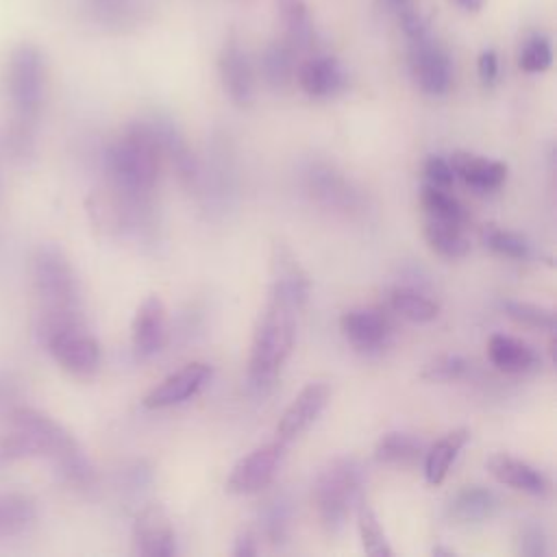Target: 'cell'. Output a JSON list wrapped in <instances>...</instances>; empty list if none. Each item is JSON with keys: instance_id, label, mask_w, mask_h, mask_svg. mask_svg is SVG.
Masks as SVG:
<instances>
[{"instance_id": "6da1fadb", "label": "cell", "mask_w": 557, "mask_h": 557, "mask_svg": "<svg viewBox=\"0 0 557 557\" xmlns=\"http://www.w3.org/2000/svg\"><path fill=\"white\" fill-rule=\"evenodd\" d=\"M44 457L72 487L85 490L94 483V466L74 435L48 413L35 407H13L9 431L0 440V468L22 459Z\"/></svg>"}, {"instance_id": "7a4b0ae2", "label": "cell", "mask_w": 557, "mask_h": 557, "mask_svg": "<svg viewBox=\"0 0 557 557\" xmlns=\"http://www.w3.org/2000/svg\"><path fill=\"white\" fill-rule=\"evenodd\" d=\"M46 83L48 70L41 48L30 41L13 46L2 72V87L11 109L2 144L7 154L17 163H26L35 154L37 126L46 102Z\"/></svg>"}, {"instance_id": "3957f363", "label": "cell", "mask_w": 557, "mask_h": 557, "mask_svg": "<svg viewBox=\"0 0 557 557\" xmlns=\"http://www.w3.org/2000/svg\"><path fill=\"white\" fill-rule=\"evenodd\" d=\"M33 287L39 300V342L65 326L85 324L78 276L57 244H44L33 257Z\"/></svg>"}, {"instance_id": "277c9868", "label": "cell", "mask_w": 557, "mask_h": 557, "mask_svg": "<svg viewBox=\"0 0 557 557\" xmlns=\"http://www.w3.org/2000/svg\"><path fill=\"white\" fill-rule=\"evenodd\" d=\"M161 150L148 120L131 122L107 148L104 168L113 189L137 207H148L159 178Z\"/></svg>"}, {"instance_id": "5b68a950", "label": "cell", "mask_w": 557, "mask_h": 557, "mask_svg": "<svg viewBox=\"0 0 557 557\" xmlns=\"http://www.w3.org/2000/svg\"><path fill=\"white\" fill-rule=\"evenodd\" d=\"M298 311L300 307L289 298L268 292V300L257 318L248 352V379L255 387L270 385L292 355Z\"/></svg>"}, {"instance_id": "8992f818", "label": "cell", "mask_w": 557, "mask_h": 557, "mask_svg": "<svg viewBox=\"0 0 557 557\" xmlns=\"http://www.w3.org/2000/svg\"><path fill=\"white\" fill-rule=\"evenodd\" d=\"M363 470L352 457H337L320 470L313 483V505L322 527L331 533L339 531L361 498Z\"/></svg>"}, {"instance_id": "52a82bcc", "label": "cell", "mask_w": 557, "mask_h": 557, "mask_svg": "<svg viewBox=\"0 0 557 557\" xmlns=\"http://www.w3.org/2000/svg\"><path fill=\"white\" fill-rule=\"evenodd\" d=\"M41 346L50 357L74 376H91L100 368V344L85 329V324L59 329L41 339Z\"/></svg>"}, {"instance_id": "ba28073f", "label": "cell", "mask_w": 557, "mask_h": 557, "mask_svg": "<svg viewBox=\"0 0 557 557\" xmlns=\"http://www.w3.org/2000/svg\"><path fill=\"white\" fill-rule=\"evenodd\" d=\"M409 70L418 89L429 96H444L450 89V54L431 33L409 39Z\"/></svg>"}, {"instance_id": "9c48e42d", "label": "cell", "mask_w": 557, "mask_h": 557, "mask_svg": "<svg viewBox=\"0 0 557 557\" xmlns=\"http://www.w3.org/2000/svg\"><path fill=\"white\" fill-rule=\"evenodd\" d=\"M285 448H287V444L274 440V442H268V444L250 450L246 457H242L233 466V470L226 479V492L244 496V494H257V492L265 490L281 468Z\"/></svg>"}, {"instance_id": "30bf717a", "label": "cell", "mask_w": 557, "mask_h": 557, "mask_svg": "<svg viewBox=\"0 0 557 557\" xmlns=\"http://www.w3.org/2000/svg\"><path fill=\"white\" fill-rule=\"evenodd\" d=\"M131 550L139 557H170L176 553V535L168 511L159 503L146 505L133 522Z\"/></svg>"}, {"instance_id": "8fae6325", "label": "cell", "mask_w": 557, "mask_h": 557, "mask_svg": "<svg viewBox=\"0 0 557 557\" xmlns=\"http://www.w3.org/2000/svg\"><path fill=\"white\" fill-rule=\"evenodd\" d=\"M329 398H331V389L326 383L322 381L307 383L278 418L276 440L283 444H289L296 437H300L320 418V413L329 405Z\"/></svg>"}, {"instance_id": "7c38bea8", "label": "cell", "mask_w": 557, "mask_h": 557, "mask_svg": "<svg viewBox=\"0 0 557 557\" xmlns=\"http://www.w3.org/2000/svg\"><path fill=\"white\" fill-rule=\"evenodd\" d=\"M211 379V366L205 361L185 363L181 370L168 374L161 383H157L141 400L146 409H165L181 405L196 396Z\"/></svg>"}, {"instance_id": "4fadbf2b", "label": "cell", "mask_w": 557, "mask_h": 557, "mask_svg": "<svg viewBox=\"0 0 557 557\" xmlns=\"http://www.w3.org/2000/svg\"><path fill=\"white\" fill-rule=\"evenodd\" d=\"M168 339V311L157 294L141 300L131 324V346L137 359L157 355Z\"/></svg>"}, {"instance_id": "5bb4252c", "label": "cell", "mask_w": 557, "mask_h": 557, "mask_svg": "<svg viewBox=\"0 0 557 557\" xmlns=\"http://www.w3.org/2000/svg\"><path fill=\"white\" fill-rule=\"evenodd\" d=\"M342 335L361 352H376L387 346L392 337V320L385 311L372 307L348 309L339 318Z\"/></svg>"}, {"instance_id": "9a60e30c", "label": "cell", "mask_w": 557, "mask_h": 557, "mask_svg": "<svg viewBox=\"0 0 557 557\" xmlns=\"http://www.w3.org/2000/svg\"><path fill=\"white\" fill-rule=\"evenodd\" d=\"M305 178H307L309 194L326 209L350 213L361 207L359 191L335 168L326 163H313L305 172Z\"/></svg>"}, {"instance_id": "2e32d148", "label": "cell", "mask_w": 557, "mask_h": 557, "mask_svg": "<svg viewBox=\"0 0 557 557\" xmlns=\"http://www.w3.org/2000/svg\"><path fill=\"white\" fill-rule=\"evenodd\" d=\"M148 124L157 137L161 157H165L172 163L181 183L187 187H196L200 181V165H198L194 152L189 150L185 137L176 128V124L163 115L148 117Z\"/></svg>"}, {"instance_id": "e0dca14e", "label": "cell", "mask_w": 557, "mask_h": 557, "mask_svg": "<svg viewBox=\"0 0 557 557\" xmlns=\"http://www.w3.org/2000/svg\"><path fill=\"white\" fill-rule=\"evenodd\" d=\"M218 70L226 96L237 107H248L255 100V72L252 65L235 39H228L218 57Z\"/></svg>"}, {"instance_id": "ac0fdd59", "label": "cell", "mask_w": 557, "mask_h": 557, "mask_svg": "<svg viewBox=\"0 0 557 557\" xmlns=\"http://www.w3.org/2000/svg\"><path fill=\"white\" fill-rule=\"evenodd\" d=\"M270 292L289 298L300 309L309 298V276L283 242H274L270 250Z\"/></svg>"}, {"instance_id": "d6986e66", "label": "cell", "mask_w": 557, "mask_h": 557, "mask_svg": "<svg viewBox=\"0 0 557 557\" xmlns=\"http://www.w3.org/2000/svg\"><path fill=\"white\" fill-rule=\"evenodd\" d=\"M296 78L300 89L311 98L335 96L346 83L342 63L329 54H313L302 61L296 70Z\"/></svg>"}, {"instance_id": "ffe728a7", "label": "cell", "mask_w": 557, "mask_h": 557, "mask_svg": "<svg viewBox=\"0 0 557 557\" xmlns=\"http://www.w3.org/2000/svg\"><path fill=\"white\" fill-rule=\"evenodd\" d=\"M485 466H487L490 474L503 485L527 492L531 496H544L548 492V479L544 476V472H540L535 466H531L518 457L496 453L487 459Z\"/></svg>"}, {"instance_id": "44dd1931", "label": "cell", "mask_w": 557, "mask_h": 557, "mask_svg": "<svg viewBox=\"0 0 557 557\" xmlns=\"http://www.w3.org/2000/svg\"><path fill=\"white\" fill-rule=\"evenodd\" d=\"M455 176H459L463 183H468L474 189H496L507 178V165L496 159H485L472 152H453L448 159Z\"/></svg>"}, {"instance_id": "7402d4cb", "label": "cell", "mask_w": 557, "mask_h": 557, "mask_svg": "<svg viewBox=\"0 0 557 557\" xmlns=\"http://www.w3.org/2000/svg\"><path fill=\"white\" fill-rule=\"evenodd\" d=\"M498 496L481 485L461 487L448 503V516L461 524H479L498 511Z\"/></svg>"}, {"instance_id": "603a6c76", "label": "cell", "mask_w": 557, "mask_h": 557, "mask_svg": "<svg viewBox=\"0 0 557 557\" xmlns=\"http://www.w3.org/2000/svg\"><path fill=\"white\" fill-rule=\"evenodd\" d=\"M487 357L492 366H496L505 374H522L537 366L535 350L527 342L505 333H494L490 337Z\"/></svg>"}, {"instance_id": "cb8c5ba5", "label": "cell", "mask_w": 557, "mask_h": 557, "mask_svg": "<svg viewBox=\"0 0 557 557\" xmlns=\"http://www.w3.org/2000/svg\"><path fill=\"white\" fill-rule=\"evenodd\" d=\"M281 26H283V39L296 50L305 52L313 44V22L309 15V7L305 0H274Z\"/></svg>"}, {"instance_id": "d4e9b609", "label": "cell", "mask_w": 557, "mask_h": 557, "mask_svg": "<svg viewBox=\"0 0 557 557\" xmlns=\"http://www.w3.org/2000/svg\"><path fill=\"white\" fill-rule=\"evenodd\" d=\"M470 431L468 429H453L444 437H440L426 453H424V476L431 485H440L461 448L468 444Z\"/></svg>"}, {"instance_id": "484cf974", "label": "cell", "mask_w": 557, "mask_h": 557, "mask_svg": "<svg viewBox=\"0 0 557 557\" xmlns=\"http://www.w3.org/2000/svg\"><path fill=\"white\" fill-rule=\"evenodd\" d=\"M296 50L285 41H270L261 57H259V67L263 74V81L272 87V89H285L294 74H296Z\"/></svg>"}, {"instance_id": "4316f807", "label": "cell", "mask_w": 557, "mask_h": 557, "mask_svg": "<svg viewBox=\"0 0 557 557\" xmlns=\"http://www.w3.org/2000/svg\"><path fill=\"white\" fill-rule=\"evenodd\" d=\"M424 239L440 257L461 259L470 252V239L463 233V224L426 218L424 222Z\"/></svg>"}, {"instance_id": "83f0119b", "label": "cell", "mask_w": 557, "mask_h": 557, "mask_svg": "<svg viewBox=\"0 0 557 557\" xmlns=\"http://www.w3.org/2000/svg\"><path fill=\"white\" fill-rule=\"evenodd\" d=\"M389 307L396 315L416 324L433 322L440 315V305L413 287H394L389 294Z\"/></svg>"}, {"instance_id": "f1b7e54d", "label": "cell", "mask_w": 557, "mask_h": 557, "mask_svg": "<svg viewBox=\"0 0 557 557\" xmlns=\"http://www.w3.org/2000/svg\"><path fill=\"white\" fill-rule=\"evenodd\" d=\"M37 518V505L26 494H0V537L26 531Z\"/></svg>"}, {"instance_id": "f546056e", "label": "cell", "mask_w": 557, "mask_h": 557, "mask_svg": "<svg viewBox=\"0 0 557 557\" xmlns=\"http://www.w3.org/2000/svg\"><path fill=\"white\" fill-rule=\"evenodd\" d=\"M422 455V442L409 433L392 431L379 437L374 444V459L379 463H394L405 466L418 461Z\"/></svg>"}, {"instance_id": "4dcf8cb0", "label": "cell", "mask_w": 557, "mask_h": 557, "mask_svg": "<svg viewBox=\"0 0 557 557\" xmlns=\"http://www.w3.org/2000/svg\"><path fill=\"white\" fill-rule=\"evenodd\" d=\"M357 531H359V540H361V546L366 550V555L370 557H392L394 550L379 524V518L374 513V509L363 500L359 498L357 503Z\"/></svg>"}, {"instance_id": "1f68e13d", "label": "cell", "mask_w": 557, "mask_h": 557, "mask_svg": "<svg viewBox=\"0 0 557 557\" xmlns=\"http://www.w3.org/2000/svg\"><path fill=\"white\" fill-rule=\"evenodd\" d=\"M420 205L424 207L429 218L448 220V222H457V224H463L468 220L463 205L453 194H448L444 187L424 183V187L420 191Z\"/></svg>"}, {"instance_id": "d6a6232c", "label": "cell", "mask_w": 557, "mask_h": 557, "mask_svg": "<svg viewBox=\"0 0 557 557\" xmlns=\"http://www.w3.org/2000/svg\"><path fill=\"white\" fill-rule=\"evenodd\" d=\"M289 516H292V507L285 494H276L265 500L261 509V527H263V535L272 544H281L287 537Z\"/></svg>"}, {"instance_id": "836d02e7", "label": "cell", "mask_w": 557, "mask_h": 557, "mask_svg": "<svg viewBox=\"0 0 557 557\" xmlns=\"http://www.w3.org/2000/svg\"><path fill=\"white\" fill-rule=\"evenodd\" d=\"M481 239L492 252H496L500 257H507V259H524L531 250L529 242L520 233L507 231V228L496 226V224H487L481 231Z\"/></svg>"}, {"instance_id": "e575fe53", "label": "cell", "mask_w": 557, "mask_h": 557, "mask_svg": "<svg viewBox=\"0 0 557 557\" xmlns=\"http://www.w3.org/2000/svg\"><path fill=\"white\" fill-rule=\"evenodd\" d=\"M503 309L518 324L548 331V333H555V329H557V318H555L553 309H546V307H540L533 302H520V300H505Z\"/></svg>"}, {"instance_id": "d590c367", "label": "cell", "mask_w": 557, "mask_h": 557, "mask_svg": "<svg viewBox=\"0 0 557 557\" xmlns=\"http://www.w3.org/2000/svg\"><path fill=\"white\" fill-rule=\"evenodd\" d=\"M550 63H553L550 39L542 33L529 35L518 54L520 70H524L529 74H540V72H546L550 67Z\"/></svg>"}, {"instance_id": "8d00e7d4", "label": "cell", "mask_w": 557, "mask_h": 557, "mask_svg": "<svg viewBox=\"0 0 557 557\" xmlns=\"http://www.w3.org/2000/svg\"><path fill=\"white\" fill-rule=\"evenodd\" d=\"M516 553L522 557H546L548 555V537L542 524L524 522L516 533Z\"/></svg>"}, {"instance_id": "74e56055", "label": "cell", "mask_w": 557, "mask_h": 557, "mask_svg": "<svg viewBox=\"0 0 557 557\" xmlns=\"http://www.w3.org/2000/svg\"><path fill=\"white\" fill-rule=\"evenodd\" d=\"M468 370V361L459 355H442L424 366L422 379L426 381H455L461 379Z\"/></svg>"}, {"instance_id": "f35d334b", "label": "cell", "mask_w": 557, "mask_h": 557, "mask_svg": "<svg viewBox=\"0 0 557 557\" xmlns=\"http://www.w3.org/2000/svg\"><path fill=\"white\" fill-rule=\"evenodd\" d=\"M422 174H424V178H426L429 185L444 187V189H448V187L453 185V181H455V172H453L448 159H444V157H440V154H431V157L424 161Z\"/></svg>"}, {"instance_id": "ab89813d", "label": "cell", "mask_w": 557, "mask_h": 557, "mask_svg": "<svg viewBox=\"0 0 557 557\" xmlns=\"http://www.w3.org/2000/svg\"><path fill=\"white\" fill-rule=\"evenodd\" d=\"M398 13H400V26H403V33L407 35V39H416V37H422V35L431 33L426 17H422L416 9L405 7Z\"/></svg>"}, {"instance_id": "60d3db41", "label": "cell", "mask_w": 557, "mask_h": 557, "mask_svg": "<svg viewBox=\"0 0 557 557\" xmlns=\"http://www.w3.org/2000/svg\"><path fill=\"white\" fill-rule=\"evenodd\" d=\"M476 70H479V78L485 87L494 85L496 78H498V54L487 48L479 54V61H476Z\"/></svg>"}, {"instance_id": "b9f144b4", "label": "cell", "mask_w": 557, "mask_h": 557, "mask_svg": "<svg viewBox=\"0 0 557 557\" xmlns=\"http://www.w3.org/2000/svg\"><path fill=\"white\" fill-rule=\"evenodd\" d=\"M259 553V546H257V537L250 533V531H242L237 537H235V544H233V555L235 557H252Z\"/></svg>"}, {"instance_id": "7bdbcfd3", "label": "cell", "mask_w": 557, "mask_h": 557, "mask_svg": "<svg viewBox=\"0 0 557 557\" xmlns=\"http://www.w3.org/2000/svg\"><path fill=\"white\" fill-rule=\"evenodd\" d=\"M94 2V11L100 15V20H113L115 15H120V11L124 9L126 0H91Z\"/></svg>"}, {"instance_id": "ee69618b", "label": "cell", "mask_w": 557, "mask_h": 557, "mask_svg": "<svg viewBox=\"0 0 557 557\" xmlns=\"http://www.w3.org/2000/svg\"><path fill=\"white\" fill-rule=\"evenodd\" d=\"M459 9H463V11H468V13H476V11H481V7L485 4V0H453Z\"/></svg>"}, {"instance_id": "f6af8a7d", "label": "cell", "mask_w": 557, "mask_h": 557, "mask_svg": "<svg viewBox=\"0 0 557 557\" xmlns=\"http://www.w3.org/2000/svg\"><path fill=\"white\" fill-rule=\"evenodd\" d=\"M387 4H389L392 9H396V11H400V9L409 7V0H387Z\"/></svg>"}, {"instance_id": "bcb514c9", "label": "cell", "mask_w": 557, "mask_h": 557, "mask_svg": "<svg viewBox=\"0 0 557 557\" xmlns=\"http://www.w3.org/2000/svg\"><path fill=\"white\" fill-rule=\"evenodd\" d=\"M433 555H446V557H453V555H455V550L444 548V546H435V548H433Z\"/></svg>"}]
</instances>
